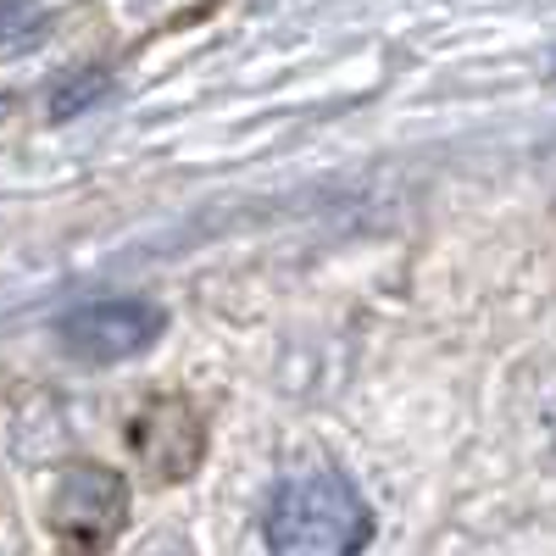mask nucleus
Returning a JSON list of instances; mask_svg holds the SVG:
<instances>
[{
	"label": "nucleus",
	"mask_w": 556,
	"mask_h": 556,
	"mask_svg": "<svg viewBox=\"0 0 556 556\" xmlns=\"http://www.w3.org/2000/svg\"><path fill=\"white\" fill-rule=\"evenodd\" d=\"M45 523L67 556H106L128 523V479L101 462H73L51 490Z\"/></svg>",
	"instance_id": "2"
},
{
	"label": "nucleus",
	"mask_w": 556,
	"mask_h": 556,
	"mask_svg": "<svg viewBox=\"0 0 556 556\" xmlns=\"http://www.w3.org/2000/svg\"><path fill=\"white\" fill-rule=\"evenodd\" d=\"M134 556H195V545L184 540V534H151V540L139 545Z\"/></svg>",
	"instance_id": "7"
},
{
	"label": "nucleus",
	"mask_w": 556,
	"mask_h": 556,
	"mask_svg": "<svg viewBox=\"0 0 556 556\" xmlns=\"http://www.w3.org/2000/svg\"><path fill=\"white\" fill-rule=\"evenodd\" d=\"M39 39H45L39 0H7V7H0V56L28 51V45H39Z\"/></svg>",
	"instance_id": "5"
},
{
	"label": "nucleus",
	"mask_w": 556,
	"mask_h": 556,
	"mask_svg": "<svg viewBox=\"0 0 556 556\" xmlns=\"http://www.w3.org/2000/svg\"><path fill=\"white\" fill-rule=\"evenodd\" d=\"M167 329V312L156 301H139V295H101V301H78L62 317V345L78 362H128L139 351H151Z\"/></svg>",
	"instance_id": "3"
},
{
	"label": "nucleus",
	"mask_w": 556,
	"mask_h": 556,
	"mask_svg": "<svg viewBox=\"0 0 556 556\" xmlns=\"http://www.w3.org/2000/svg\"><path fill=\"white\" fill-rule=\"evenodd\" d=\"M101 89H106V73L96 67V73H84L78 84H62V89H56V101H51V112H56V117H73V112H84L89 101H96Z\"/></svg>",
	"instance_id": "6"
},
{
	"label": "nucleus",
	"mask_w": 556,
	"mask_h": 556,
	"mask_svg": "<svg viewBox=\"0 0 556 556\" xmlns=\"http://www.w3.org/2000/svg\"><path fill=\"white\" fill-rule=\"evenodd\" d=\"M134 456L151 468V479H184L201 462L206 451V429H201V412L190 401H156L134 417V434H128Z\"/></svg>",
	"instance_id": "4"
},
{
	"label": "nucleus",
	"mask_w": 556,
	"mask_h": 556,
	"mask_svg": "<svg viewBox=\"0 0 556 556\" xmlns=\"http://www.w3.org/2000/svg\"><path fill=\"white\" fill-rule=\"evenodd\" d=\"M262 540L273 556H362L374 540V506L345 473L312 468L273 490Z\"/></svg>",
	"instance_id": "1"
}]
</instances>
